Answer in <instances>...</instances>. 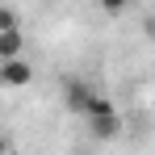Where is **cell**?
I'll return each instance as SVG.
<instances>
[{"instance_id":"cell-1","label":"cell","mask_w":155,"mask_h":155,"mask_svg":"<svg viewBox=\"0 0 155 155\" xmlns=\"http://www.w3.org/2000/svg\"><path fill=\"white\" fill-rule=\"evenodd\" d=\"M29 80H34V67H29V59H4L0 63V88H25Z\"/></svg>"},{"instance_id":"cell-2","label":"cell","mask_w":155,"mask_h":155,"mask_svg":"<svg viewBox=\"0 0 155 155\" xmlns=\"http://www.w3.org/2000/svg\"><path fill=\"white\" fill-rule=\"evenodd\" d=\"M63 101H67L71 113H84L88 101H92V88H88L84 80H63Z\"/></svg>"},{"instance_id":"cell-3","label":"cell","mask_w":155,"mask_h":155,"mask_svg":"<svg viewBox=\"0 0 155 155\" xmlns=\"http://www.w3.org/2000/svg\"><path fill=\"white\" fill-rule=\"evenodd\" d=\"M117 130H122V117H117V109L88 117V134H92V138H117Z\"/></svg>"},{"instance_id":"cell-4","label":"cell","mask_w":155,"mask_h":155,"mask_svg":"<svg viewBox=\"0 0 155 155\" xmlns=\"http://www.w3.org/2000/svg\"><path fill=\"white\" fill-rule=\"evenodd\" d=\"M25 54V34L21 29H0V63L4 59H21Z\"/></svg>"},{"instance_id":"cell-5","label":"cell","mask_w":155,"mask_h":155,"mask_svg":"<svg viewBox=\"0 0 155 155\" xmlns=\"http://www.w3.org/2000/svg\"><path fill=\"white\" fill-rule=\"evenodd\" d=\"M0 29H21L17 13H13V8H4V4H0Z\"/></svg>"},{"instance_id":"cell-6","label":"cell","mask_w":155,"mask_h":155,"mask_svg":"<svg viewBox=\"0 0 155 155\" xmlns=\"http://www.w3.org/2000/svg\"><path fill=\"white\" fill-rule=\"evenodd\" d=\"M101 8H105V13H126L130 0H101Z\"/></svg>"},{"instance_id":"cell-7","label":"cell","mask_w":155,"mask_h":155,"mask_svg":"<svg viewBox=\"0 0 155 155\" xmlns=\"http://www.w3.org/2000/svg\"><path fill=\"white\" fill-rule=\"evenodd\" d=\"M143 34H147V38L155 42V17H147V21H143Z\"/></svg>"},{"instance_id":"cell-8","label":"cell","mask_w":155,"mask_h":155,"mask_svg":"<svg viewBox=\"0 0 155 155\" xmlns=\"http://www.w3.org/2000/svg\"><path fill=\"white\" fill-rule=\"evenodd\" d=\"M0 155H8V143H4V138H0Z\"/></svg>"}]
</instances>
